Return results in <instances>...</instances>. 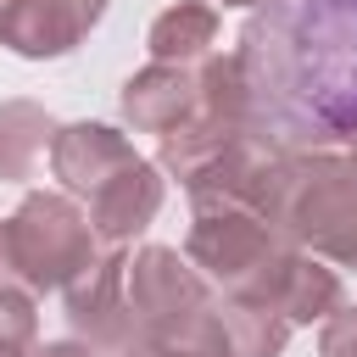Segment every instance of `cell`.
Listing matches in <instances>:
<instances>
[{
	"label": "cell",
	"instance_id": "obj_1",
	"mask_svg": "<svg viewBox=\"0 0 357 357\" xmlns=\"http://www.w3.org/2000/svg\"><path fill=\"white\" fill-rule=\"evenodd\" d=\"M240 78L257 128L279 145L357 134V0H268L240 39Z\"/></svg>",
	"mask_w": 357,
	"mask_h": 357
}]
</instances>
